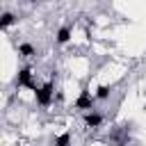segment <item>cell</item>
Returning <instances> with one entry per match:
<instances>
[{
    "instance_id": "obj_1",
    "label": "cell",
    "mask_w": 146,
    "mask_h": 146,
    "mask_svg": "<svg viewBox=\"0 0 146 146\" xmlns=\"http://www.w3.org/2000/svg\"><path fill=\"white\" fill-rule=\"evenodd\" d=\"M52 96H55V82L52 80H48V82H43V84H39L34 89V100L41 107H48L52 103Z\"/></svg>"
},
{
    "instance_id": "obj_2",
    "label": "cell",
    "mask_w": 146,
    "mask_h": 146,
    "mask_svg": "<svg viewBox=\"0 0 146 146\" xmlns=\"http://www.w3.org/2000/svg\"><path fill=\"white\" fill-rule=\"evenodd\" d=\"M16 87H25V89H32V91L39 87L34 82V73H32L30 66H21L18 68V73H16Z\"/></svg>"
},
{
    "instance_id": "obj_3",
    "label": "cell",
    "mask_w": 146,
    "mask_h": 146,
    "mask_svg": "<svg viewBox=\"0 0 146 146\" xmlns=\"http://www.w3.org/2000/svg\"><path fill=\"white\" fill-rule=\"evenodd\" d=\"M94 103H96V96H94L89 89H82V91H80V96L75 98V110L91 112V110H94Z\"/></svg>"
},
{
    "instance_id": "obj_4",
    "label": "cell",
    "mask_w": 146,
    "mask_h": 146,
    "mask_svg": "<svg viewBox=\"0 0 146 146\" xmlns=\"http://www.w3.org/2000/svg\"><path fill=\"white\" fill-rule=\"evenodd\" d=\"M82 121H84L87 128H100V123H103V114L96 112V110H91V112H84Z\"/></svg>"
},
{
    "instance_id": "obj_5",
    "label": "cell",
    "mask_w": 146,
    "mask_h": 146,
    "mask_svg": "<svg viewBox=\"0 0 146 146\" xmlns=\"http://www.w3.org/2000/svg\"><path fill=\"white\" fill-rule=\"evenodd\" d=\"M71 36H73V30H71V25H62V27L55 32V41H57L59 46L68 43V41H71Z\"/></svg>"
},
{
    "instance_id": "obj_6",
    "label": "cell",
    "mask_w": 146,
    "mask_h": 146,
    "mask_svg": "<svg viewBox=\"0 0 146 146\" xmlns=\"http://www.w3.org/2000/svg\"><path fill=\"white\" fill-rule=\"evenodd\" d=\"M34 55H36V48H34L32 43H27V41L18 43V57H23V59H30V57H34Z\"/></svg>"
},
{
    "instance_id": "obj_7",
    "label": "cell",
    "mask_w": 146,
    "mask_h": 146,
    "mask_svg": "<svg viewBox=\"0 0 146 146\" xmlns=\"http://www.w3.org/2000/svg\"><path fill=\"white\" fill-rule=\"evenodd\" d=\"M11 23H16V16H14L11 11H2V16H0V27H2V30H7Z\"/></svg>"
},
{
    "instance_id": "obj_8",
    "label": "cell",
    "mask_w": 146,
    "mask_h": 146,
    "mask_svg": "<svg viewBox=\"0 0 146 146\" xmlns=\"http://www.w3.org/2000/svg\"><path fill=\"white\" fill-rule=\"evenodd\" d=\"M110 94H112V87H110V84H100V87L96 89V94H94V96H96V100H105Z\"/></svg>"
},
{
    "instance_id": "obj_9",
    "label": "cell",
    "mask_w": 146,
    "mask_h": 146,
    "mask_svg": "<svg viewBox=\"0 0 146 146\" xmlns=\"http://www.w3.org/2000/svg\"><path fill=\"white\" fill-rule=\"evenodd\" d=\"M52 144H55V146H71V132H62V135H57Z\"/></svg>"
}]
</instances>
